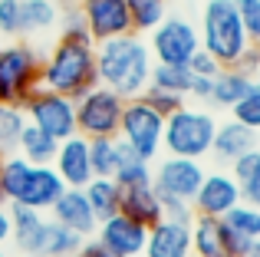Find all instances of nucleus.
<instances>
[{
	"label": "nucleus",
	"mask_w": 260,
	"mask_h": 257,
	"mask_svg": "<svg viewBox=\"0 0 260 257\" xmlns=\"http://www.w3.org/2000/svg\"><path fill=\"white\" fill-rule=\"evenodd\" d=\"M40 86L59 92V96H70V99H79L92 86H99V76H95V46L56 40L50 46V53H43Z\"/></svg>",
	"instance_id": "2"
},
{
	"label": "nucleus",
	"mask_w": 260,
	"mask_h": 257,
	"mask_svg": "<svg viewBox=\"0 0 260 257\" xmlns=\"http://www.w3.org/2000/svg\"><path fill=\"white\" fill-rule=\"evenodd\" d=\"M83 234L70 231V228L56 224L53 218H46V228H43V244H40V257H73L83 244Z\"/></svg>",
	"instance_id": "27"
},
{
	"label": "nucleus",
	"mask_w": 260,
	"mask_h": 257,
	"mask_svg": "<svg viewBox=\"0 0 260 257\" xmlns=\"http://www.w3.org/2000/svg\"><path fill=\"white\" fill-rule=\"evenodd\" d=\"M237 17L244 23V33H247L250 43H260V0H234Z\"/></svg>",
	"instance_id": "38"
},
{
	"label": "nucleus",
	"mask_w": 260,
	"mask_h": 257,
	"mask_svg": "<svg viewBox=\"0 0 260 257\" xmlns=\"http://www.w3.org/2000/svg\"><path fill=\"white\" fill-rule=\"evenodd\" d=\"M221 221L231 228V231H237L241 238H247V241H257L260 238V208L257 205L241 201V205H234Z\"/></svg>",
	"instance_id": "32"
},
{
	"label": "nucleus",
	"mask_w": 260,
	"mask_h": 257,
	"mask_svg": "<svg viewBox=\"0 0 260 257\" xmlns=\"http://www.w3.org/2000/svg\"><path fill=\"white\" fill-rule=\"evenodd\" d=\"M135 257H145V254H135Z\"/></svg>",
	"instance_id": "51"
},
{
	"label": "nucleus",
	"mask_w": 260,
	"mask_h": 257,
	"mask_svg": "<svg viewBox=\"0 0 260 257\" xmlns=\"http://www.w3.org/2000/svg\"><path fill=\"white\" fill-rule=\"evenodd\" d=\"M50 218L56 221V224L70 228V231L83 234V238H92L95 228H99V221H95L92 208H89L83 188H66V191L56 198V205L50 208Z\"/></svg>",
	"instance_id": "18"
},
{
	"label": "nucleus",
	"mask_w": 260,
	"mask_h": 257,
	"mask_svg": "<svg viewBox=\"0 0 260 257\" xmlns=\"http://www.w3.org/2000/svg\"><path fill=\"white\" fill-rule=\"evenodd\" d=\"M231 175H234L237 185H241L244 201L260 208V145L254 148V152L241 155V158L231 165Z\"/></svg>",
	"instance_id": "29"
},
{
	"label": "nucleus",
	"mask_w": 260,
	"mask_h": 257,
	"mask_svg": "<svg viewBox=\"0 0 260 257\" xmlns=\"http://www.w3.org/2000/svg\"><path fill=\"white\" fill-rule=\"evenodd\" d=\"M191 254L194 257H224L221 247V218H201L191 221Z\"/></svg>",
	"instance_id": "26"
},
{
	"label": "nucleus",
	"mask_w": 260,
	"mask_h": 257,
	"mask_svg": "<svg viewBox=\"0 0 260 257\" xmlns=\"http://www.w3.org/2000/svg\"><path fill=\"white\" fill-rule=\"evenodd\" d=\"M158 205H161V218L181 221V224H191V221H194V208H191L188 201H178V198H168V195H158Z\"/></svg>",
	"instance_id": "40"
},
{
	"label": "nucleus",
	"mask_w": 260,
	"mask_h": 257,
	"mask_svg": "<svg viewBox=\"0 0 260 257\" xmlns=\"http://www.w3.org/2000/svg\"><path fill=\"white\" fill-rule=\"evenodd\" d=\"M217 119L204 106H188L184 103L178 112L165 116V132H161V155H178V158H198L211 155Z\"/></svg>",
	"instance_id": "4"
},
{
	"label": "nucleus",
	"mask_w": 260,
	"mask_h": 257,
	"mask_svg": "<svg viewBox=\"0 0 260 257\" xmlns=\"http://www.w3.org/2000/svg\"><path fill=\"white\" fill-rule=\"evenodd\" d=\"M10 211V244L20 257H40V244H43V228H46V214L33 211L23 205H7Z\"/></svg>",
	"instance_id": "15"
},
{
	"label": "nucleus",
	"mask_w": 260,
	"mask_h": 257,
	"mask_svg": "<svg viewBox=\"0 0 260 257\" xmlns=\"http://www.w3.org/2000/svg\"><path fill=\"white\" fill-rule=\"evenodd\" d=\"M63 191H66V185L59 181V175L53 172V165H33L30 175H26L23 191H20V198H17V205L46 214L53 205H56V198Z\"/></svg>",
	"instance_id": "19"
},
{
	"label": "nucleus",
	"mask_w": 260,
	"mask_h": 257,
	"mask_svg": "<svg viewBox=\"0 0 260 257\" xmlns=\"http://www.w3.org/2000/svg\"><path fill=\"white\" fill-rule=\"evenodd\" d=\"M250 244H254V241L241 238L237 231H231V228L221 221V247H224V254H228V257H247Z\"/></svg>",
	"instance_id": "41"
},
{
	"label": "nucleus",
	"mask_w": 260,
	"mask_h": 257,
	"mask_svg": "<svg viewBox=\"0 0 260 257\" xmlns=\"http://www.w3.org/2000/svg\"><path fill=\"white\" fill-rule=\"evenodd\" d=\"M161 132H165V116H158L142 99H125L119 139L125 142L128 152L139 155L142 162H155L161 155Z\"/></svg>",
	"instance_id": "6"
},
{
	"label": "nucleus",
	"mask_w": 260,
	"mask_h": 257,
	"mask_svg": "<svg viewBox=\"0 0 260 257\" xmlns=\"http://www.w3.org/2000/svg\"><path fill=\"white\" fill-rule=\"evenodd\" d=\"M115 185L119 188H132V185H152V162H142L139 155L125 162V165L115 172Z\"/></svg>",
	"instance_id": "35"
},
{
	"label": "nucleus",
	"mask_w": 260,
	"mask_h": 257,
	"mask_svg": "<svg viewBox=\"0 0 260 257\" xmlns=\"http://www.w3.org/2000/svg\"><path fill=\"white\" fill-rule=\"evenodd\" d=\"M204 162L198 158H178V155H165V158L152 162V188L155 195H168V198L188 201L198 195L204 181Z\"/></svg>",
	"instance_id": "10"
},
{
	"label": "nucleus",
	"mask_w": 260,
	"mask_h": 257,
	"mask_svg": "<svg viewBox=\"0 0 260 257\" xmlns=\"http://www.w3.org/2000/svg\"><path fill=\"white\" fill-rule=\"evenodd\" d=\"M148 37H152L148 40L152 63H161V66H188V59L201 50L198 26L184 17H165Z\"/></svg>",
	"instance_id": "9"
},
{
	"label": "nucleus",
	"mask_w": 260,
	"mask_h": 257,
	"mask_svg": "<svg viewBox=\"0 0 260 257\" xmlns=\"http://www.w3.org/2000/svg\"><path fill=\"white\" fill-rule=\"evenodd\" d=\"M0 257H10V254H7V251H4V247H0Z\"/></svg>",
	"instance_id": "47"
},
{
	"label": "nucleus",
	"mask_w": 260,
	"mask_h": 257,
	"mask_svg": "<svg viewBox=\"0 0 260 257\" xmlns=\"http://www.w3.org/2000/svg\"><path fill=\"white\" fill-rule=\"evenodd\" d=\"M260 145V135L254 132V128L241 125L237 119H228V122H217L214 128V142H211V155H214L221 165H234L241 155L254 152V148Z\"/></svg>",
	"instance_id": "17"
},
{
	"label": "nucleus",
	"mask_w": 260,
	"mask_h": 257,
	"mask_svg": "<svg viewBox=\"0 0 260 257\" xmlns=\"http://www.w3.org/2000/svg\"><path fill=\"white\" fill-rule=\"evenodd\" d=\"M76 7L86 17V26H89V33H92V43H106V40L132 33V20H128L125 0H79Z\"/></svg>",
	"instance_id": "12"
},
{
	"label": "nucleus",
	"mask_w": 260,
	"mask_h": 257,
	"mask_svg": "<svg viewBox=\"0 0 260 257\" xmlns=\"http://www.w3.org/2000/svg\"><path fill=\"white\" fill-rule=\"evenodd\" d=\"M128 158H132V152L125 148V142H122L119 135L89 139V162H92L95 178H115V172H119Z\"/></svg>",
	"instance_id": "23"
},
{
	"label": "nucleus",
	"mask_w": 260,
	"mask_h": 257,
	"mask_svg": "<svg viewBox=\"0 0 260 257\" xmlns=\"http://www.w3.org/2000/svg\"><path fill=\"white\" fill-rule=\"evenodd\" d=\"M237 66H241L244 73H250V76H257V73H260V43H250L247 53L241 56V63H237Z\"/></svg>",
	"instance_id": "43"
},
{
	"label": "nucleus",
	"mask_w": 260,
	"mask_h": 257,
	"mask_svg": "<svg viewBox=\"0 0 260 257\" xmlns=\"http://www.w3.org/2000/svg\"><path fill=\"white\" fill-rule=\"evenodd\" d=\"M198 37H201V50H208L221 66H237L250 46L234 0H204Z\"/></svg>",
	"instance_id": "3"
},
{
	"label": "nucleus",
	"mask_w": 260,
	"mask_h": 257,
	"mask_svg": "<svg viewBox=\"0 0 260 257\" xmlns=\"http://www.w3.org/2000/svg\"><path fill=\"white\" fill-rule=\"evenodd\" d=\"M145 234H148V228H142L139 221L125 218V214H112V218L99 221L92 238L112 257H135L145 251Z\"/></svg>",
	"instance_id": "13"
},
{
	"label": "nucleus",
	"mask_w": 260,
	"mask_h": 257,
	"mask_svg": "<svg viewBox=\"0 0 260 257\" xmlns=\"http://www.w3.org/2000/svg\"><path fill=\"white\" fill-rule=\"evenodd\" d=\"M10 241V211H7V205H0V247Z\"/></svg>",
	"instance_id": "44"
},
{
	"label": "nucleus",
	"mask_w": 260,
	"mask_h": 257,
	"mask_svg": "<svg viewBox=\"0 0 260 257\" xmlns=\"http://www.w3.org/2000/svg\"><path fill=\"white\" fill-rule=\"evenodd\" d=\"M139 99H142V103H148L155 112H158V116H172V112H178L184 103H188L184 96H178V92H168V89H158V86H148V89L142 92Z\"/></svg>",
	"instance_id": "37"
},
{
	"label": "nucleus",
	"mask_w": 260,
	"mask_h": 257,
	"mask_svg": "<svg viewBox=\"0 0 260 257\" xmlns=\"http://www.w3.org/2000/svg\"><path fill=\"white\" fill-rule=\"evenodd\" d=\"M188 257H194V254H188Z\"/></svg>",
	"instance_id": "52"
},
{
	"label": "nucleus",
	"mask_w": 260,
	"mask_h": 257,
	"mask_svg": "<svg viewBox=\"0 0 260 257\" xmlns=\"http://www.w3.org/2000/svg\"><path fill=\"white\" fill-rule=\"evenodd\" d=\"M20 109H23L26 122L43 128V132L56 142L76 135V103H73L70 96H59V92H53V89L37 86V89L23 99Z\"/></svg>",
	"instance_id": "8"
},
{
	"label": "nucleus",
	"mask_w": 260,
	"mask_h": 257,
	"mask_svg": "<svg viewBox=\"0 0 260 257\" xmlns=\"http://www.w3.org/2000/svg\"><path fill=\"white\" fill-rule=\"evenodd\" d=\"M56 4H59V7H76L79 0H56Z\"/></svg>",
	"instance_id": "46"
},
{
	"label": "nucleus",
	"mask_w": 260,
	"mask_h": 257,
	"mask_svg": "<svg viewBox=\"0 0 260 257\" xmlns=\"http://www.w3.org/2000/svg\"><path fill=\"white\" fill-rule=\"evenodd\" d=\"M73 103H76V135H83V139L119 135L122 109H125V99L119 92L106 89V86H92L89 92H83Z\"/></svg>",
	"instance_id": "7"
},
{
	"label": "nucleus",
	"mask_w": 260,
	"mask_h": 257,
	"mask_svg": "<svg viewBox=\"0 0 260 257\" xmlns=\"http://www.w3.org/2000/svg\"><path fill=\"white\" fill-rule=\"evenodd\" d=\"M0 46H4V37H0Z\"/></svg>",
	"instance_id": "50"
},
{
	"label": "nucleus",
	"mask_w": 260,
	"mask_h": 257,
	"mask_svg": "<svg viewBox=\"0 0 260 257\" xmlns=\"http://www.w3.org/2000/svg\"><path fill=\"white\" fill-rule=\"evenodd\" d=\"M0 162H4V155H0ZM0 205H4V201H0Z\"/></svg>",
	"instance_id": "49"
},
{
	"label": "nucleus",
	"mask_w": 260,
	"mask_h": 257,
	"mask_svg": "<svg viewBox=\"0 0 260 257\" xmlns=\"http://www.w3.org/2000/svg\"><path fill=\"white\" fill-rule=\"evenodd\" d=\"M73 257H76V254H73Z\"/></svg>",
	"instance_id": "54"
},
{
	"label": "nucleus",
	"mask_w": 260,
	"mask_h": 257,
	"mask_svg": "<svg viewBox=\"0 0 260 257\" xmlns=\"http://www.w3.org/2000/svg\"><path fill=\"white\" fill-rule=\"evenodd\" d=\"M89 208H92L95 221H106L112 214H119V198H122V188L115 185V178H92L83 188Z\"/></svg>",
	"instance_id": "25"
},
{
	"label": "nucleus",
	"mask_w": 260,
	"mask_h": 257,
	"mask_svg": "<svg viewBox=\"0 0 260 257\" xmlns=\"http://www.w3.org/2000/svg\"><path fill=\"white\" fill-rule=\"evenodd\" d=\"M148 86H158V89L178 92V96L188 99L191 73H188V66H161V63H155V66H152V79H148Z\"/></svg>",
	"instance_id": "34"
},
{
	"label": "nucleus",
	"mask_w": 260,
	"mask_h": 257,
	"mask_svg": "<svg viewBox=\"0 0 260 257\" xmlns=\"http://www.w3.org/2000/svg\"><path fill=\"white\" fill-rule=\"evenodd\" d=\"M119 214L139 221L142 228H152L155 221L161 218V205H158V195H155L152 185H132V188H122V198H119Z\"/></svg>",
	"instance_id": "21"
},
{
	"label": "nucleus",
	"mask_w": 260,
	"mask_h": 257,
	"mask_svg": "<svg viewBox=\"0 0 260 257\" xmlns=\"http://www.w3.org/2000/svg\"><path fill=\"white\" fill-rule=\"evenodd\" d=\"M0 37L20 40V0H0Z\"/></svg>",
	"instance_id": "39"
},
{
	"label": "nucleus",
	"mask_w": 260,
	"mask_h": 257,
	"mask_svg": "<svg viewBox=\"0 0 260 257\" xmlns=\"http://www.w3.org/2000/svg\"><path fill=\"white\" fill-rule=\"evenodd\" d=\"M56 145H59V142L50 139L43 128H37V125L26 122L23 132H20V142H17V155H20V158H26L30 165H50L53 155H56Z\"/></svg>",
	"instance_id": "24"
},
{
	"label": "nucleus",
	"mask_w": 260,
	"mask_h": 257,
	"mask_svg": "<svg viewBox=\"0 0 260 257\" xmlns=\"http://www.w3.org/2000/svg\"><path fill=\"white\" fill-rule=\"evenodd\" d=\"M244 195H241V185L231 172H208L198 188V195L191 198V208L194 214L201 218H224L234 205H241Z\"/></svg>",
	"instance_id": "11"
},
{
	"label": "nucleus",
	"mask_w": 260,
	"mask_h": 257,
	"mask_svg": "<svg viewBox=\"0 0 260 257\" xmlns=\"http://www.w3.org/2000/svg\"><path fill=\"white\" fill-rule=\"evenodd\" d=\"M257 86H260V73H257Z\"/></svg>",
	"instance_id": "48"
},
{
	"label": "nucleus",
	"mask_w": 260,
	"mask_h": 257,
	"mask_svg": "<svg viewBox=\"0 0 260 257\" xmlns=\"http://www.w3.org/2000/svg\"><path fill=\"white\" fill-rule=\"evenodd\" d=\"M217 70H224V66L217 63L208 50H198L194 56L188 59V73L191 76H217Z\"/></svg>",
	"instance_id": "42"
},
{
	"label": "nucleus",
	"mask_w": 260,
	"mask_h": 257,
	"mask_svg": "<svg viewBox=\"0 0 260 257\" xmlns=\"http://www.w3.org/2000/svg\"><path fill=\"white\" fill-rule=\"evenodd\" d=\"M145 257H188L191 254V224L158 218L145 234Z\"/></svg>",
	"instance_id": "16"
},
{
	"label": "nucleus",
	"mask_w": 260,
	"mask_h": 257,
	"mask_svg": "<svg viewBox=\"0 0 260 257\" xmlns=\"http://www.w3.org/2000/svg\"><path fill=\"white\" fill-rule=\"evenodd\" d=\"M43 50L30 40H10L0 46V103L23 106V99L40 86Z\"/></svg>",
	"instance_id": "5"
},
{
	"label": "nucleus",
	"mask_w": 260,
	"mask_h": 257,
	"mask_svg": "<svg viewBox=\"0 0 260 257\" xmlns=\"http://www.w3.org/2000/svg\"><path fill=\"white\" fill-rule=\"evenodd\" d=\"M53 33H56V40H66V43H92V33H89L86 17L79 13V7H63Z\"/></svg>",
	"instance_id": "33"
},
{
	"label": "nucleus",
	"mask_w": 260,
	"mask_h": 257,
	"mask_svg": "<svg viewBox=\"0 0 260 257\" xmlns=\"http://www.w3.org/2000/svg\"><path fill=\"white\" fill-rule=\"evenodd\" d=\"M247 257H260V238L250 244V251H247Z\"/></svg>",
	"instance_id": "45"
},
{
	"label": "nucleus",
	"mask_w": 260,
	"mask_h": 257,
	"mask_svg": "<svg viewBox=\"0 0 260 257\" xmlns=\"http://www.w3.org/2000/svg\"><path fill=\"white\" fill-rule=\"evenodd\" d=\"M63 7L56 0H20V40L43 37L56 30V20Z\"/></svg>",
	"instance_id": "22"
},
{
	"label": "nucleus",
	"mask_w": 260,
	"mask_h": 257,
	"mask_svg": "<svg viewBox=\"0 0 260 257\" xmlns=\"http://www.w3.org/2000/svg\"><path fill=\"white\" fill-rule=\"evenodd\" d=\"M224 257H228V254H224Z\"/></svg>",
	"instance_id": "53"
},
{
	"label": "nucleus",
	"mask_w": 260,
	"mask_h": 257,
	"mask_svg": "<svg viewBox=\"0 0 260 257\" xmlns=\"http://www.w3.org/2000/svg\"><path fill=\"white\" fill-rule=\"evenodd\" d=\"M254 86H257V76L244 73L241 66H224V70H217V76L211 79L208 103L217 106V109H228L231 112L250 89H254Z\"/></svg>",
	"instance_id": "20"
},
{
	"label": "nucleus",
	"mask_w": 260,
	"mask_h": 257,
	"mask_svg": "<svg viewBox=\"0 0 260 257\" xmlns=\"http://www.w3.org/2000/svg\"><path fill=\"white\" fill-rule=\"evenodd\" d=\"M231 119H237L241 125L254 128V132L260 135V86H254V89H250L247 96L231 109Z\"/></svg>",
	"instance_id": "36"
},
{
	"label": "nucleus",
	"mask_w": 260,
	"mask_h": 257,
	"mask_svg": "<svg viewBox=\"0 0 260 257\" xmlns=\"http://www.w3.org/2000/svg\"><path fill=\"white\" fill-rule=\"evenodd\" d=\"M50 165L66 188H86L95 178L92 162H89V139H83V135H70L59 142Z\"/></svg>",
	"instance_id": "14"
},
{
	"label": "nucleus",
	"mask_w": 260,
	"mask_h": 257,
	"mask_svg": "<svg viewBox=\"0 0 260 257\" xmlns=\"http://www.w3.org/2000/svg\"><path fill=\"white\" fill-rule=\"evenodd\" d=\"M125 10L132 20V33L145 37L168 17V0H125Z\"/></svg>",
	"instance_id": "30"
},
{
	"label": "nucleus",
	"mask_w": 260,
	"mask_h": 257,
	"mask_svg": "<svg viewBox=\"0 0 260 257\" xmlns=\"http://www.w3.org/2000/svg\"><path fill=\"white\" fill-rule=\"evenodd\" d=\"M30 168L33 165L26 158H20L17 152H13V155H4V162H0V201H4V205H13V201L20 198Z\"/></svg>",
	"instance_id": "28"
},
{
	"label": "nucleus",
	"mask_w": 260,
	"mask_h": 257,
	"mask_svg": "<svg viewBox=\"0 0 260 257\" xmlns=\"http://www.w3.org/2000/svg\"><path fill=\"white\" fill-rule=\"evenodd\" d=\"M152 53L139 33L95 43V76L99 86L119 92L122 99H139L152 79Z\"/></svg>",
	"instance_id": "1"
},
{
	"label": "nucleus",
	"mask_w": 260,
	"mask_h": 257,
	"mask_svg": "<svg viewBox=\"0 0 260 257\" xmlns=\"http://www.w3.org/2000/svg\"><path fill=\"white\" fill-rule=\"evenodd\" d=\"M26 125V116L20 106H4L0 103V155H13L17 152L20 132Z\"/></svg>",
	"instance_id": "31"
}]
</instances>
